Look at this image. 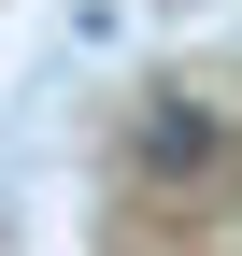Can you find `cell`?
Listing matches in <instances>:
<instances>
[{"label":"cell","instance_id":"6da1fadb","mask_svg":"<svg viewBox=\"0 0 242 256\" xmlns=\"http://www.w3.org/2000/svg\"><path fill=\"white\" fill-rule=\"evenodd\" d=\"M128 156H142L157 185H186V171H214V156H228V114H214V100H157V114L128 128Z\"/></svg>","mask_w":242,"mask_h":256}]
</instances>
